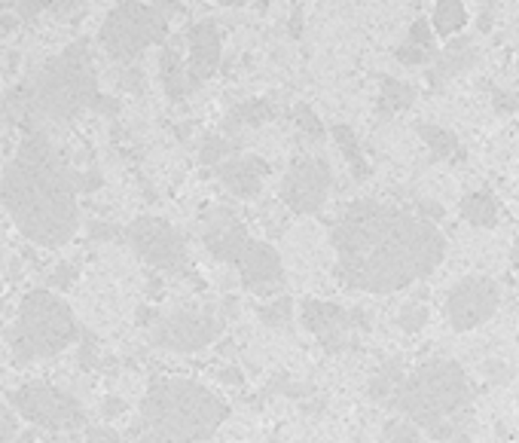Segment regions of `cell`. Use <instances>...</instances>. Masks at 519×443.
<instances>
[{
  "label": "cell",
  "instance_id": "obj_23",
  "mask_svg": "<svg viewBox=\"0 0 519 443\" xmlns=\"http://www.w3.org/2000/svg\"><path fill=\"white\" fill-rule=\"evenodd\" d=\"M416 101V89L410 83L398 80V77H382V92H379V110L382 117H391L398 110H407Z\"/></svg>",
  "mask_w": 519,
  "mask_h": 443
},
{
  "label": "cell",
  "instance_id": "obj_19",
  "mask_svg": "<svg viewBox=\"0 0 519 443\" xmlns=\"http://www.w3.org/2000/svg\"><path fill=\"white\" fill-rule=\"evenodd\" d=\"M473 52H468V40H455L450 43V49L446 52H440V58H437V67L431 71V83L440 86L443 80H450V77L455 74H462V71H468V67L473 65Z\"/></svg>",
  "mask_w": 519,
  "mask_h": 443
},
{
  "label": "cell",
  "instance_id": "obj_28",
  "mask_svg": "<svg viewBox=\"0 0 519 443\" xmlns=\"http://www.w3.org/2000/svg\"><path fill=\"white\" fill-rule=\"evenodd\" d=\"M233 141L230 138H223V135H208L205 141H202L199 147V162L202 165H220V162H226L233 156Z\"/></svg>",
  "mask_w": 519,
  "mask_h": 443
},
{
  "label": "cell",
  "instance_id": "obj_5",
  "mask_svg": "<svg viewBox=\"0 0 519 443\" xmlns=\"http://www.w3.org/2000/svg\"><path fill=\"white\" fill-rule=\"evenodd\" d=\"M25 98H28V114L56 119V123L80 117L86 108H99V77H95L86 43L77 40L74 46L49 58L25 89Z\"/></svg>",
  "mask_w": 519,
  "mask_h": 443
},
{
  "label": "cell",
  "instance_id": "obj_40",
  "mask_svg": "<svg viewBox=\"0 0 519 443\" xmlns=\"http://www.w3.org/2000/svg\"><path fill=\"white\" fill-rule=\"evenodd\" d=\"M74 279H77V269L74 266H61L58 275H52V279H49V284H56V288H67Z\"/></svg>",
  "mask_w": 519,
  "mask_h": 443
},
{
  "label": "cell",
  "instance_id": "obj_47",
  "mask_svg": "<svg viewBox=\"0 0 519 443\" xmlns=\"http://www.w3.org/2000/svg\"><path fill=\"white\" fill-rule=\"evenodd\" d=\"M0 318H4V300H0Z\"/></svg>",
  "mask_w": 519,
  "mask_h": 443
},
{
  "label": "cell",
  "instance_id": "obj_32",
  "mask_svg": "<svg viewBox=\"0 0 519 443\" xmlns=\"http://www.w3.org/2000/svg\"><path fill=\"white\" fill-rule=\"evenodd\" d=\"M16 431H19V422H16V410L6 404H0V443H13Z\"/></svg>",
  "mask_w": 519,
  "mask_h": 443
},
{
  "label": "cell",
  "instance_id": "obj_29",
  "mask_svg": "<svg viewBox=\"0 0 519 443\" xmlns=\"http://www.w3.org/2000/svg\"><path fill=\"white\" fill-rule=\"evenodd\" d=\"M421 428L410 419H389L382 425V443H421Z\"/></svg>",
  "mask_w": 519,
  "mask_h": 443
},
{
  "label": "cell",
  "instance_id": "obj_13",
  "mask_svg": "<svg viewBox=\"0 0 519 443\" xmlns=\"http://www.w3.org/2000/svg\"><path fill=\"white\" fill-rule=\"evenodd\" d=\"M300 321L309 334L318 336L324 352H342L351 349L355 340H351V330H355V312L342 309L339 303H327V300H303L300 303Z\"/></svg>",
  "mask_w": 519,
  "mask_h": 443
},
{
  "label": "cell",
  "instance_id": "obj_34",
  "mask_svg": "<svg viewBox=\"0 0 519 443\" xmlns=\"http://www.w3.org/2000/svg\"><path fill=\"white\" fill-rule=\"evenodd\" d=\"M394 56H398V62H403V65H425L431 56H434V52H425V49H419V46H412V43H407V46H400L398 52H394Z\"/></svg>",
  "mask_w": 519,
  "mask_h": 443
},
{
  "label": "cell",
  "instance_id": "obj_14",
  "mask_svg": "<svg viewBox=\"0 0 519 443\" xmlns=\"http://www.w3.org/2000/svg\"><path fill=\"white\" fill-rule=\"evenodd\" d=\"M199 232L211 254L230 266H235V260L242 257V251L251 245V232L242 223V217L235 214L233 208H223V205H214L202 214Z\"/></svg>",
  "mask_w": 519,
  "mask_h": 443
},
{
  "label": "cell",
  "instance_id": "obj_43",
  "mask_svg": "<svg viewBox=\"0 0 519 443\" xmlns=\"http://www.w3.org/2000/svg\"><path fill=\"white\" fill-rule=\"evenodd\" d=\"M40 4H43V6H56V10H58V6H70V4H77V0H40Z\"/></svg>",
  "mask_w": 519,
  "mask_h": 443
},
{
  "label": "cell",
  "instance_id": "obj_26",
  "mask_svg": "<svg viewBox=\"0 0 519 443\" xmlns=\"http://www.w3.org/2000/svg\"><path fill=\"white\" fill-rule=\"evenodd\" d=\"M419 135L421 141L428 144V150L437 156V160H446V156H452L455 150H459V138H455L450 129L443 126H434V123H419Z\"/></svg>",
  "mask_w": 519,
  "mask_h": 443
},
{
  "label": "cell",
  "instance_id": "obj_38",
  "mask_svg": "<svg viewBox=\"0 0 519 443\" xmlns=\"http://www.w3.org/2000/svg\"><path fill=\"white\" fill-rule=\"evenodd\" d=\"M492 104H495V110L498 114H510V110H516L519 108V95H510V92H495L492 95Z\"/></svg>",
  "mask_w": 519,
  "mask_h": 443
},
{
  "label": "cell",
  "instance_id": "obj_41",
  "mask_svg": "<svg viewBox=\"0 0 519 443\" xmlns=\"http://www.w3.org/2000/svg\"><path fill=\"white\" fill-rule=\"evenodd\" d=\"M101 413H104V419H113V416H122L126 413V401H119V397H108L101 407Z\"/></svg>",
  "mask_w": 519,
  "mask_h": 443
},
{
  "label": "cell",
  "instance_id": "obj_22",
  "mask_svg": "<svg viewBox=\"0 0 519 443\" xmlns=\"http://www.w3.org/2000/svg\"><path fill=\"white\" fill-rule=\"evenodd\" d=\"M330 135H333V141H337V147L342 150V156L348 160L351 171H355V178L358 180H367L369 178V162L364 160V150H360L355 132H351L346 123H337V126L330 129Z\"/></svg>",
  "mask_w": 519,
  "mask_h": 443
},
{
  "label": "cell",
  "instance_id": "obj_24",
  "mask_svg": "<svg viewBox=\"0 0 519 443\" xmlns=\"http://www.w3.org/2000/svg\"><path fill=\"white\" fill-rule=\"evenodd\" d=\"M464 22H468V13H464L462 0H440L431 28L437 34H443V37H452V34H459L464 28Z\"/></svg>",
  "mask_w": 519,
  "mask_h": 443
},
{
  "label": "cell",
  "instance_id": "obj_42",
  "mask_svg": "<svg viewBox=\"0 0 519 443\" xmlns=\"http://www.w3.org/2000/svg\"><path fill=\"white\" fill-rule=\"evenodd\" d=\"M16 22H19V19H13V15H4V19H0V31L10 34L16 28Z\"/></svg>",
  "mask_w": 519,
  "mask_h": 443
},
{
  "label": "cell",
  "instance_id": "obj_17",
  "mask_svg": "<svg viewBox=\"0 0 519 443\" xmlns=\"http://www.w3.org/2000/svg\"><path fill=\"white\" fill-rule=\"evenodd\" d=\"M269 175V165L257 156H233L217 165V178L223 187L239 199H254L263 190V178Z\"/></svg>",
  "mask_w": 519,
  "mask_h": 443
},
{
  "label": "cell",
  "instance_id": "obj_4",
  "mask_svg": "<svg viewBox=\"0 0 519 443\" xmlns=\"http://www.w3.org/2000/svg\"><path fill=\"white\" fill-rule=\"evenodd\" d=\"M471 404V382L462 364L434 358L407 373L391 410L428 431L434 443L455 440L464 425V410Z\"/></svg>",
  "mask_w": 519,
  "mask_h": 443
},
{
  "label": "cell",
  "instance_id": "obj_46",
  "mask_svg": "<svg viewBox=\"0 0 519 443\" xmlns=\"http://www.w3.org/2000/svg\"><path fill=\"white\" fill-rule=\"evenodd\" d=\"M351 443H369V440L364 438V434H358V438H355V440H351Z\"/></svg>",
  "mask_w": 519,
  "mask_h": 443
},
{
  "label": "cell",
  "instance_id": "obj_11",
  "mask_svg": "<svg viewBox=\"0 0 519 443\" xmlns=\"http://www.w3.org/2000/svg\"><path fill=\"white\" fill-rule=\"evenodd\" d=\"M333 175L330 165L318 156H296L281 180V202L294 214H315L327 202Z\"/></svg>",
  "mask_w": 519,
  "mask_h": 443
},
{
  "label": "cell",
  "instance_id": "obj_20",
  "mask_svg": "<svg viewBox=\"0 0 519 443\" xmlns=\"http://www.w3.org/2000/svg\"><path fill=\"white\" fill-rule=\"evenodd\" d=\"M275 117V108L266 98H254V101H242L226 114V132H239V129H254L263 126L266 119Z\"/></svg>",
  "mask_w": 519,
  "mask_h": 443
},
{
  "label": "cell",
  "instance_id": "obj_15",
  "mask_svg": "<svg viewBox=\"0 0 519 443\" xmlns=\"http://www.w3.org/2000/svg\"><path fill=\"white\" fill-rule=\"evenodd\" d=\"M235 269H239L244 288L251 291L275 288L285 279V266H281L278 251L269 242H257V239H251V245L242 251V257L235 260Z\"/></svg>",
  "mask_w": 519,
  "mask_h": 443
},
{
  "label": "cell",
  "instance_id": "obj_37",
  "mask_svg": "<svg viewBox=\"0 0 519 443\" xmlns=\"http://www.w3.org/2000/svg\"><path fill=\"white\" fill-rule=\"evenodd\" d=\"M416 214L421 217V221H428V223H437L440 217H443V205H437V202H425V199H419L416 202Z\"/></svg>",
  "mask_w": 519,
  "mask_h": 443
},
{
  "label": "cell",
  "instance_id": "obj_36",
  "mask_svg": "<svg viewBox=\"0 0 519 443\" xmlns=\"http://www.w3.org/2000/svg\"><path fill=\"white\" fill-rule=\"evenodd\" d=\"M483 376L489 382H507L510 379V367L504 361H486L483 364Z\"/></svg>",
  "mask_w": 519,
  "mask_h": 443
},
{
  "label": "cell",
  "instance_id": "obj_27",
  "mask_svg": "<svg viewBox=\"0 0 519 443\" xmlns=\"http://www.w3.org/2000/svg\"><path fill=\"white\" fill-rule=\"evenodd\" d=\"M260 321L266 327H287L294 321V300L290 297H275L272 303H263L257 309Z\"/></svg>",
  "mask_w": 519,
  "mask_h": 443
},
{
  "label": "cell",
  "instance_id": "obj_16",
  "mask_svg": "<svg viewBox=\"0 0 519 443\" xmlns=\"http://www.w3.org/2000/svg\"><path fill=\"white\" fill-rule=\"evenodd\" d=\"M220 65V31L214 22H199L190 28V58L187 80L190 86L205 83Z\"/></svg>",
  "mask_w": 519,
  "mask_h": 443
},
{
  "label": "cell",
  "instance_id": "obj_18",
  "mask_svg": "<svg viewBox=\"0 0 519 443\" xmlns=\"http://www.w3.org/2000/svg\"><path fill=\"white\" fill-rule=\"evenodd\" d=\"M403 379H407V358L403 355H394V358H389L385 364H379L376 367V373L369 376L367 382V395L373 404H389L398 397Z\"/></svg>",
  "mask_w": 519,
  "mask_h": 443
},
{
  "label": "cell",
  "instance_id": "obj_2",
  "mask_svg": "<svg viewBox=\"0 0 519 443\" xmlns=\"http://www.w3.org/2000/svg\"><path fill=\"white\" fill-rule=\"evenodd\" d=\"M77 178L47 135L34 132L22 141L0 178V202L16 230L40 248H58L80 227Z\"/></svg>",
  "mask_w": 519,
  "mask_h": 443
},
{
  "label": "cell",
  "instance_id": "obj_3",
  "mask_svg": "<svg viewBox=\"0 0 519 443\" xmlns=\"http://www.w3.org/2000/svg\"><path fill=\"white\" fill-rule=\"evenodd\" d=\"M230 419V404L202 382L156 376L140 401L138 443H205Z\"/></svg>",
  "mask_w": 519,
  "mask_h": 443
},
{
  "label": "cell",
  "instance_id": "obj_33",
  "mask_svg": "<svg viewBox=\"0 0 519 443\" xmlns=\"http://www.w3.org/2000/svg\"><path fill=\"white\" fill-rule=\"evenodd\" d=\"M410 37H412V46H419V49H425V52H431V46H434V31H431L428 19H416V25H412V31H410Z\"/></svg>",
  "mask_w": 519,
  "mask_h": 443
},
{
  "label": "cell",
  "instance_id": "obj_30",
  "mask_svg": "<svg viewBox=\"0 0 519 443\" xmlns=\"http://www.w3.org/2000/svg\"><path fill=\"white\" fill-rule=\"evenodd\" d=\"M428 325V306L421 300H410L403 303V309L398 312V327L403 334H419L421 327Z\"/></svg>",
  "mask_w": 519,
  "mask_h": 443
},
{
  "label": "cell",
  "instance_id": "obj_7",
  "mask_svg": "<svg viewBox=\"0 0 519 443\" xmlns=\"http://www.w3.org/2000/svg\"><path fill=\"white\" fill-rule=\"evenodd\" d=\"M165 37V15L160 6L144 0H126L113 6L101 25V46L113 62H135L147 46H156Z\"/></svg>",
  "mask_w": 519,
  "mask_h": 443
},
{
  "label": "cell",
  "instance_id": "obj_39",
  "mask_svg": "<svg viewBox=\"0 0 519 443\" xmlns=\"http://www.w3.org/2000/svg\"><path fill=\"white\" fill-rule=\"evenodd\" d=\"M16 10H19V19H34L43 10V4L40 0H16Z\"/></svg>",
  "mask_w": 519,
  "mask_h": 443
},
{
  "label": "cell",
  "instance_id": "obj_35",
  "mask_svg": "<svg viewBox=\"0 0 519 443\" xmlns=\"http://www.w3.org/2000/svg\"><path fill=\"white\" fill-rule=\"evenodd\" d=\"M86 443H122V438L113 428H104V425H89L86 428Z\"/></svg>",
  "mask_w": 519,
  "mask_h": 443
},
{
  "label": "cell",
  "instance_id": "obj_12",
  "mask_svg": "<svg viewBox=\"0 0 519 443\" xmlns=\"http://www.w3.org/2000/svg\"><path fill=\"white\" fill-rule=\"evenodd\" d=\"M501 306V288L486 275H468L446 297V318L452 330H473L495 315Z\"/></svg>",
  "mask_w": 519,
  "mask_h": 443
},
{
  "label": "cell",
  "instance_id": "obj_44",
  "mask_svg": "<svg viewBox=\"0 0 519 443\" xmlns=\"http://www.w3.org/2000/svg\"><path fill=\"white\" fill-rule=\"evenodd\" d=\"M489 25H492V13L486 10V13L480 15V31H489Z\"/></svg>",
  "mask_w": 519,
  "mask_h": 443
},
{
  "label": "cell",
  "instance_id": "obj_21",
  "mask_svg": "<svg viewBox=\"0 0 519 443\" xmlns=\"http://www.w3.org/2000/svg\"><path fill=\"white\" fill-rule=\"evenodd\" d=\"M459 211H462L464 221L471 223V227L489 230V227H495V223H498V205H495V199H492L489 193H468L462 199Z\"/></svg>",
  "mask_w": 519,
  "mask_h": 443
},
{
  "label": "cell",
  "instance_id": "obj_31",
  "mask_svg": "<svg viewBox=\"0 0 519 443\" xmlns=\"http://www.w3.org/2000/svg\"><path fill=\"white\" fill-rule=\"evenodd\" d=\"M294 119H296V126H300L309 138H321V135H324L321 119L315 117V110L306 108V104H296V108H294Z\"/></svg>",
  "mask_w": 519,
  "mask_h": 443
},
{
  "label": "cell",
  "instance_id": "obj_1",
  "mask_svg": "<svg viewBox=\"0 0 519 443\" xmlns=\"http://www.w3.org/2000/svg\"><path fill=\"white\" fill-rule=\"evenodd\" d=\"M337 279L351 291L394 294L428 279L446 257V239L434 223L407 208L355 199L330 230Z\"/></svg>",
  "mask_w": 519,
  "mask_h": 443
},
{
  "label": "cell",
  "instance_id": "obj_45",
  "mask_svg": "<svg viewBox=\"0 0 519 443\" xmlns=\"http://www.w3.org/2000/svg\"><path fill=\"white\" fill-rule=\"evenodd\" d=\"M16 443H34V434H22V438L16 440Z\"/></svg>",
  "mask_w": 519,
  "mask_h": 443
},
{
  "label": "cell",
  "instance_id": "obj_9",
  "mask_svg": "<svg viewBox=\"0 0 519 443\" xmlns=\"http://www.w3.org/2000/svg\"><path fill=\"white\" fill-rule=\"evenodd\" d=\"M126 242L131 251L162 273H183L187 269V245L183 236L162 217H138L126 227Z\"/></svg>",
  "mask_w": 519,
  "mask_h": 443
},
{
  "label": "cell",
  "instance_id": "obj_10",
  "mask_svg": "<svg viewBox=\"0 0 519 443\" xmlns=\"http://www.w3.org/2000/svg\"><path fill=\"white\" fill-rule=\"evenodd\" d=\"M223 334V315L211 309H178L162 315L151 330V340L160 349L171 352H202Z\"/></svg>",
  "mask_w": 519,
  "mask_h": 443
},
{
  "label": "cell",
  "instance_id": "obj_8",
  "mask_svg": "<svg viewBox=\"0 0 519 443\" xmlns=\"http://www.w3.org/2000/svg\"><path fill=\"white\" fill-rule=\"evenodd\" d=\"M10 407L16 416L28 419L49 434H74L86 425V410L74 395L49 382H25L10 392Z\"/></svg>",
  "mask_w": 519,
  "mask_h": 443
},
{
  "label": "cell",
  "instance_id": "obj_25",
  "mask_svg": "<svg viewBox=\"0 0 519 443\" xmlns=\"http://www.w3.org/2000/svg\"><path fill=\"white\" fill-rule=\"evenodd\" d=\"M162 80H165V92H169L174 101H181L183 95L192 89L187 80V67H183L178 52H171V49H165V56H162Z\"/></svg>",
  "mask_w": 519,
  "mask_h": 443
},
{
  "label": "cell",
  "instance_id": "obj_6",
  "mask_svg": "<svg viewBox=\"0 0 519 443\" xmlns=\"http://www.w3.org/2000/svg\"><path fill=\"white\" fill-rule=\"evenodd\" d=\"M77 336H80V325L67 300L40 288L22 300L10 343L16 361H37L65 352L67 345L77 343Z\"/></svg>",
  "mask_w": 519,
  "mask_h": 443
}]
</instances>
